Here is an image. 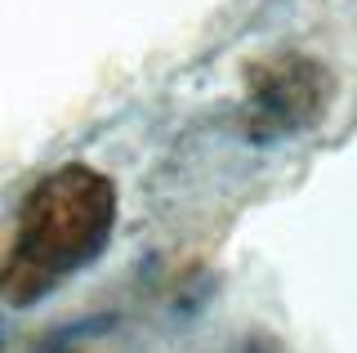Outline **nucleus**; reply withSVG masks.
Returning a JSON list of instances; mask_svg holds the SVG:
<instances>
[{"label":"nucleus","instance_id":"f257e3e1","mask_svg":"<svg viewBox=\"0 0 357 353\" xmlns=\"http://www.w3.org/2000/svg\"><path fill=\"white\" fill-rule=\"evenodd\" d=\"M116 228V183L94 165H63L22 197L0 260V300L31 308L107 250Z\"/></svg>","mask_w":357,"mask_h":353},{"label":"nucleus","instance_id":"f03ea898","mask_svg":"<svg viewBox=\"0 0 357 353\" xmlns=\"http://www.w3.org/2000/svg\"><path fill=\"white\" fill-rule=\"evenodd\" d=\"M331 103V72L317 59L295 50L268 54L245 68V107L241 126L250 143H277L317 126Z\"/></svg>","mask_w":357,"mask_h":353}]
</instances>
